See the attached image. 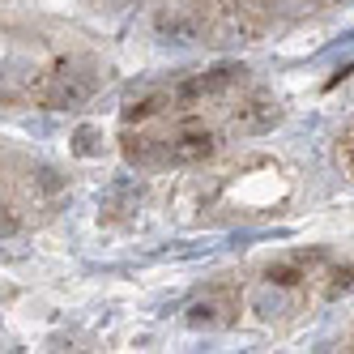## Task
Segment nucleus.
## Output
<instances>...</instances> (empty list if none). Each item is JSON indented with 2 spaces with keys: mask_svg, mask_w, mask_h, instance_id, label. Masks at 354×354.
Returning a JSON list of instances; mask_svg holds the SVG:
<instances>
[{
  "mask_svg": "<svg viewBox=\"0 0 354 354\" xmlns=\"http://www.w3.org/2000/svg\"><path fill=\"white\" fill-rule=\"evenodd\" d=\"M98 86V73H94V60H60L47 77L35 86L39 94V103L43 107H52V111H68V107H82L86 98L94 94Z\"/></svg>",
  "mask_w": 354,
  "mask_h": 354,
  "instance_id": "obj_1",
  "label": "nucleus"
},
{
  "mask_svg": "<svg viewBox=\"0 0 354 354\" xmlns=\"http://www.w3.org/2000/svg\"><path fill=\"white\" fill-rule=\"evenodd\" d=\"M243 82V68L235 64H222V68H209V73H192L188 82H180L171 90V103H180V107H201L205 98H218L226 90H235Z\"/></svg>",
  "mask_w": 354,
  "mask_h": 354,
  "instance_id": "obj_2",
  "label": "nucleus"
},
{
  "mask_svg": "<svg viewBox=\"0 0 354 354\" xmlns=\"http://www.w3.org/2000/svg\"><path fill=\"white\" fill-rule=\"evenodd\" d=\"M218 154V137L209 129H180L175 137H162V167H192Z\"/></svg>",
  "mask_w": 354,
  "mask_h": 354,
  "instance_id": "obj_3",
  "label": "nucleus"
},
{
  "mask_svg": "<svg viewBox=\"0 0 354 354\" xmlns=\"http://www.w3.org/2000/svg\"><path fill=\"white\" fill-rule=\"evenodd\" d=\"M154 26H158V35L167 39V43H175V47H188V43H201L209 35V26H205V17H201L196 9H188V5H167V9H158V17H154Z\"/></svg>",
  "mask_w": 354,
  "mask_h": 354,
  "instance_id": "obj_4",
  "label": "nucleus"
},
{
  "mask_svg": "<svg viewBox=\"0 0 354 354\" xmlns=\"http://www.w3.org/2000/svg\"><path fill=\"white\" fill-rule=\"evenodd\" d=\"M277 120H282V103H273V98H252V103H243L231 115V129L235 133H269Z\"/></svg>",
  "mask_w": 354,
  "mask_h": 354,
  "instance_id": "obj_5",
  "label": "nucleus"
},
{
  "mask_svg": "<svg viewBox=\"0 0 354 354\" xmlns=\"http://www.w3.org/2000/svg\"><path fill=\"white\" fill-rule=\"evenodd\" d=\"M235 299L231 295H205V299H196L192 308H188V324L192 328H222V324H231L235 320Z\"/></svg>",
  "mask_w": 354,
  "mask_h": 354,
  "instance_id": "obj_6",
  "label": "nucleus"
},
{
  "mask_svg": "<svg viewBox=\"0 0 354 354\" xmlns=\"http://www.w3.org/2000/svg\"><path fill=\"white\" fill-rule=\"evenodd\" d=\"M209 35H214L218 43H248V39H252V21H248L239 9H231V13H222L214 26H209Z\"/></svg>",
  "mask_w": 354,
  "mask_h": 354,
  "instance_id": "obj_7",
  "label": "nucleus"
},
{
  "mask_svg": "<svg viewBox=\"0 0 354 354\" xmlns=\"http://www.w3.org/2000/svg\"><path fill=\"white\" fill-rule=\"evenodd\" d=\"M167 107H171V90H158V94H145V98H137L133 107H124V120H129V124H141V120L158 115V111H167Z\"/></svg>",
  "mask_w": 354,
  "mask_h": 354,
  "instance_id": "obj_8",
  "label": "nucleus"
},
{
  "mask_svg": "<svg viewBox=\"0 0 354 354\" xmlns=\"http://www.w3.org/2000/svg\"><path fill=\"white\" fill-rule=\"evenodd\" d=\"M286 303H290V299L282 295V286L265 282V286H261L257 295H252V312H261V316L269 320V316H282V312H286Z\"/></svg>",
  "mask_w": 354,
  "mask_h": 354,
  "instance_id": "obj_9",
  "label": "nucleus"
},
{
  "mask_svg": "<svg viewBox=\"0 0 354 354\" xmlns=\"http://www.w3.org/2000/svg\"><path fill=\"white\" fill-rule=\"evenodd\" d=\"M269 282L273 286H299L308 277V257H295V261H282V265H269Z\"/></svg>",
  "mask_w": 354,
  "mask_h": 354,
  "instance_id": "obj_10",
  "label": "nucleus"
},
{
  "mask_svg": "<svg viewBox=\"0 0 354 354\" xmlns=\"http://www.w3.org/2000/svg\"><path fill=\"white\" fill-rule=\"evenodd\" d=\"M73 149H77L82 158H98V154H103V129H94V124H82L77 137H73Z\"/></svg>",
  "mask_w": 354,
  "mask_h": 354,
  "instance_id": "obj_11",
  "label": "nucleus"
},
{
  "mask_svg": "<svg viewBox=\"0 0 354 354\" xmlns=\"http://www.w3.org/2000/svg\"><path fill=\"white\" fill-rule=\"evenodd\" d=\"M328 277H333V282L324 286V299H342L346 290H354V265H342V269H333Z\"/></svg>",
  "mask_w": 354,
  "mask_h": 354,
  "instance_id": "obj_12",
  "label": "nucleus"
},
{
  "mask_svg": "<svg viewBox=\"0 0 354 354\" xmlns=\"http://www.w3.org/2000/svg\"><path fill=\"white\" fill-rule=\"evenodd\" d=\"M13 231H17V214H13V209L5 205V201H0V235H5V239H9Z\"/></svg>",
  "mask_w": 354,
  "mask_h": 354,
  "instance_id": "obj_13",
  "label": "nucleus"
},
{
  "mask_svg": "<svg viewBox=\"0 0 354 354\" xmlns=\"http://www.w3.org/2000/svg\"><path fill=\"white\" fill-rule=\"evenodd\" d=\"M337 158H342L346 175H350V180H354V137H346V141H342V149H337Z\"/></svg>",
  "mask_w": 354,
  "mask_h": 354,
  "instance_id": "obj_14",
  "label": "nucleus"
},
{
  "mask_svg": "<svg viewBox=\"0 0 354 354\" xmlns=\"http://www.w3.org/2000/svg\"><path fill=\"white\" fill-rule=\"evenodd\" d=\"M320 5H346V0H320Z\"/></svg>",
  "mask_w": 354,
  "mask_h": 354,
  "instance_id": "obj_15",
  "label": "nucleus"
}]
</instances>
